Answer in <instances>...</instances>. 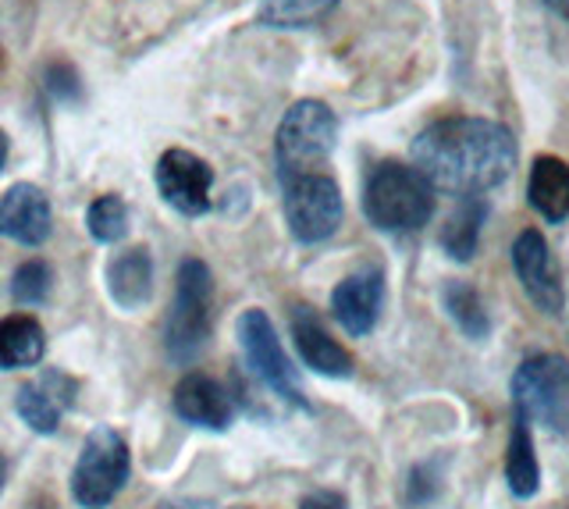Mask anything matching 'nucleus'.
<instances>
[{"label":"nucleus","instance_id":"obj_1","mask_svg":"<svg viewBox=\"0 0 569 509\" xmlns=\"http://www.w3.org/2000/svg\"><path fill=\"white\" fill-rule=\"evenodd\" d=\"M413 168L452 197H485L516 168V139L488 118H441L413 139Z\"/></svg>","mask_w":569,"mask_h":509},{"label":"nucleus","instance_id":"obj_2","mask_svg":"<svg viewBox=\"0 0 569 509\" xmlns=\"http://www.w3.org/2000/svg\"><path fill=\"white\" fill-rule=\"evenodd\" d=\"M363 214L381 232H417L435 218V186L417 168L385 161L367 174Z\"/></svg>","mask_w":569,"mask_h":509},{"label":"nucleus","instance_id":"obj_3","mask_svg":"<svg viewBox=\"0 0 569 509\" xmlns=\"http://www.w3.org/2000/svg\"><path fill=\"white\" fill-rule=\"evenodd\" d=\"M213 331V275L203 260H182L174 275V300L164 318V349L174 363H192Z\"/></svg>","mask_w":569,"mask_h":509},{"label":"nucleus","instance_id":"obj_4","mask_svg":"<svg viewBox=\"0 0 569 509\" xmlns=\"http://www.w3.org/2000/svg\"><path fill=\"white\" fill-rule=\"evenodd\" d=\"M338 139V118L328 103L299 100L284 111L274 136V168L278 182H292L299 174L325 168Z\"/></svg>","mask_w":569,"mask_h":509},{"label":"nucleus","instance_id":"obj_5","mask_svg":"<svg viewBox=\"0 0 569 509\" xmlns=\"http://www.w3.org/2000/svg\"><path fill=\"white\" fill-rule=\"evenodd\" d=\"M512 407L527 425H541L551 435L569 428V360L559 353L527 357L512 375Z\"/></svg>","mask_w":569,"mask_h":509},{"label":"nucleus","instance_id":"obj_6","mask_svg":"<svg viewBox=\"0 0 569 509\" xmlns=\"http://www.w3.org/2000/svg\"><path fill=\"white\" fill-rule=\"evenodd\" d=\"M132 473V456L114 428H93L71 470V499L82 509H103L118 499Z\"/></svg>","mask_w":569,"mask_h":509},{"label":"nucleus","instance_id":"obj_7","mask_svg":"<svg viewBox=\"0 0 569 509\" xmlns=\"http://www.w3.org/2000/svg\"><path fill=\"white\" fill-rule=\"evenodd\" d=\"M284 192V221H289V232L296 242H325L338 232L346 214L342 203V189L325 171L313 174H299L292 182H281Z\"/></svg>","mask_w":569,"mask_h":509},{"label":"nucleus","instance_id":"obj_8","mask_svg":"<svg viewBox=\"0 0 569 509\" xmlns=\"http://www.w3.org/2000/svg\"><path fill=\"white\" fill-rule=\"evenodd\" d=\"M236 328H239V346L246 353L249 371L260 378L263 389L271 396H278V399H284V402H292L296 410H310L307 396H302V389H299L296 367H292L289 357H284L271 318H267L260 307H253V310L242 313Z\"/></svg>","mask_w":569,"mask_h":509},{"label":"nucleus","instance_id":"obj_9","mask_svg":"<svg viewBox=\"0 0 569 509\" xmlns=\"http://www.w3.org/2000/svg\"><path fill=\"white\" fill-rule=\"evenodd\" d=\"M157 192L164 197L171 210L182 218H200L210 210V189H213V171L200 153L192 150H164L153 171Z\"/></svg>","mask_w":569,"mask_h":509},{"label":"nucleus","instance_id":"obj_10","mask_svg":"<svg viewBox=\"0 0 569 509\" xmlns=\"http://www.w3.org/2000/svg\"><path fill=\"white\" fill-rule=\"evenodd\" d=\"M512 268L520 286L527 292V300L538 307L548 318H559L566 307V289H562V275L556 265V253H551L548 239L538 228H527V232L516 236L512 242Z\"/></svg>","mask_w":569,"mask_h":509},{"label":"nucleus","instance_id":"obj_11","mask_svg":"<svg viewBox=\"0 0 569 509\" xmlns=\"http://www.w3.org/2000/svg\"><path fill=\"white\" fill-rule=\"evenodd\" d=\"M381 310H385V271L381 268L356 271L342 278L331 292L335 321L342 325V331L352 339L370 336L381 321Z\"/></svg>","mask_w":569,"mask_h":509},{"label":"nucleus","instance_id":"obj_12","mask_svg":"<svg viewBox=\"0 0 569 509\" xmlns=\"http://www.w3.org/2000/svg\"><path fill=\"white\" fill-rule=\"evenodd\" d=\"M76 392H79V385L64 371L47 367L40 378L26 381L22 389L14 392V413L22 417L36 435H53L61 428L64 410L76 402Z\"/></svg>","mask_w":569,"mask_h":509},{"label":"nucleus","instance_id":"obj_13","mask_svg":"<svg viewBox=\"0 0 569 509\" xmlns=\"http://www.w3.org/2000/svg\"><path fill=\"white\" fill-rule=\"evenodd\" d=\"M171 407L186 425L203 428V431H228L231 420H236V402L224 392V385L218 378L196 375V371L174 385Z\"/></svg>","mask_w":569,"mask_h":509},{"label":"nucleus","instance_id":"obj_14","mask_svg":"<svg viewBox=\"0 0 569 509\" xmlns=\"http://www.w3.org/2000/svg\"><path fill=\"white\" fill-rule=\"evenodd\" d=\"M292 339L302 363L310 367L313 375L325 378H352V357L349 349L331 339V331L320 321V313L313 307H292Z\"/></svg>","mask_w":569,"mask_h":509},{"label":"nucleus","instance_id":"obj_15","mask_svg":"<svg viewBox=\"0 0 569 509\" xmlns=\"http://www.w3.org/2000/svg\"><path fill=\"white\" fill-rule=\"evenodd\" d=\"M53 228L50 200L40 186L18 182L0 197V236L22 246H43Z\"/></svg>","mask_w":569,"mask_h":509},{"label":"nucleus","instance_id":"obj_16","mask_svg":"<svg viewBox=\"0 0 569 509\" xmlns=\"http://www.w3.org/2000/svg\"><path fill=\"white\" fill-rule=\"evenodd\" d=\"M103 282L121 310L147 307L153 296V257L147 246H132V250L114 253L103 271Z\"/></svg>","mask_w":569,"mask_h":509},{"label":"nucleus","instance_id":"obj_17","mask_svg":"<svg viewBox=\"0 0 569 509\" xmlns=\"http://www.w3.org/2000/svg\"><path fill=\"white\" fill-rule=\"evenodd\" d=\"M527 200L548 224H562L569 218V164L556 153L533 157L530 179H527Z\"/></svg>","mask_w":569,"mask_h":509},{"label":"nucleus","instance_id":"obj_18","mask_svg":"<svg viewBox=\"0 0 569 509\" xmlns=\"http://www.w3.org/2000/svg\"><path fill=\"white\" fill-rule=\"evenodd\" d=\"M47 353V336L36 318L14 313L0 321V371H26L36 367Z\"/></svg>","mask_w":569,"mask_h":509},{"label":"nucleus","instance_id":"obj_19","mask_svg":"<svg viewBox=\"0 0 569 509\" xmlns=\"http://www.w3.org/2000/svg\"><path fill=\"white\" fill-rule=\"evenodd\" d=\"M506 485L516 499H533L541 491V463L533 452V435L523 417H512L509 449H506Z\"/></svg>","mask_w":569,"mask_h":509},{"label":"nucleus","instance_id":"obj_20","mask_svg":"<svg viewBox=\"0 0 569 509\" xmlns=\"http://www.w3.org/2000/svg\"><path fill=\"white\" fill-rule=\"evenodd\" d=\"M485 221H488V203L485 197H462L459 207L449 214V221H445L441 228V250L449 253L452 260H467L477 253L480 246V232H485Z\"/></svg>","mask_w":569,"mask_h":509},{"label":"nucleus","instance_id":"obj_21","mask_svg":"<svg viewBox=\"0 0 569 509\" xmlns=\"http://www.w3.org/2000/svg\"><path fill=\"white\" fill-rule=\"evenodd\" d=\"M441 307L452 318V325L473 342H485L491 336V318L488 307L480 300V292L467 282H445L441 289Z\"/></svg>","mask_w":569,"mask_h":509},{"label":"nucleus","instance_id":"obj_22","mask_svg":"<svg viewBox=\"0 0 569 509\" xmlns=\"http://www.w3.org/2000/svg\"><path fill=\"white\" fill-rule=\"evenodd\" d=\"M338 0H263L260 22L271 29H307L335 11Z\"/></svg>","mask_w":569,"mask_h":509},{"label":"nucleus","instance_id":"obj_23","mask_svg":"<svg viewBox=\"0 0 569 509\" xmlns=\"http://www.w3.org/2000/svg\"><path fill=\"white\" fill-rule=\"evenodd\" d=\"M86 228L100 246H111L118 239H124L129 232V207L118 197V192H107V197H97L86 210Z\"/></svg>","mask_w":569,"mask_h":509},{"label":"nucleus","instance_id":"obj_24","mask_svg":"<svg viewBox=\"0 0 569 509\" xmlns=\"http://www.w3.org/2000/svg\"><path fill=\"white\" fill-rule=\"evenodd\" d=\"M53 289V268L47 260H26L11 278V296L22 307H40Z\"/></svg>","mask_w":569,"mask_h":509},{"label":"nucleus","instance_id":"obj_25","mask_svg":"<svg viewBox=\"0 0 569 509\" xmlns=\"http://www.w3.org/2000/svg\"><path fill=\"white\" fill-rule=\"evenodd\" d=\"M441 491V463H420L409 470L406 478V506L409 509H427Z\"/></svg>","mask_w":569,"mask_h":509},{"label":"nucleus","instance_id":"obj_26","mask_svg":"<svg viewBox=\"0 0 569 509\" xmlns=\"http://www.w3.org/2000/svg\"><path fill=\"white\" fill-rule=\"evenodd\" d=\"M47 93L53 97V100H64V103H71V100H79V76H76V68H68V64H50L47 68Z\"/></svg>","mask_w":569,"mask_h":509},{"label":"nucleus","instance_id":"obj_27","mask_svg":"<svg viewBox=\"0 0 569 509\" xmlns=\"http://www.w3.org/2000/svg\"><path fill=\"white\" fill-rule=\"evenodd\" d=\"M299 509H349V502L338 491H313L299 502Z\"/></svg>","mask_w":569,"mask_h":509},{"label":"nucleus","instance_id":"obj_28","mask_svg":"<svg viewBox=\"0 0 569 509\" xmlns=\"http://www.w3.org/2000/svg\"><path fill=\"white\" fill-rule=\"evenodd\" d=\"M545 8H548V11H556V14H562V19H569V0H545Z\"/></svg>","mask_w":569,"mask_h":509},{"label":"nucleus","instance_id":"obj_29","mask_svg":"<svg viewBox=\"0 0 569 509\" xmlns=\"http://www.w3.org/2000/svg\"><path fill=\"white\" fill-rule=\"evenodd\" d=\"M160 509H210L207 502H168V506H160Z\"/></svg>","mask_w":569,"mask_h":509},{"label":"nucleus","instance_id":"obj_30","mask_svg":"<svg viewBox=\"0 0 569 509\" xmlns=\"http://www.w3.org/2000/svg\"><path fill=\"white\" fill-rule=\"evenodd\" d=\"M4 164H8V132L0 129V171H4Z\"/></svg>","mask_w":569,"mask_h":509},{"label":"nucleus","instance_id":"obj_31","mask_svg":"<svg viewBox=\"0 0 569 509\" xmlns=\"http://www.w3.org/2000/svg\"><path fill=\"white\" fill-rule=\"evenodd\" d=\"M4 478H8V460L0 456V488H4Z\"/></svg>","mask_w":569,"mask_h":509}]
</instances>
